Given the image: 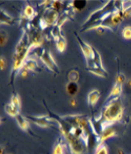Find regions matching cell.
<instances>
[{"mask_svg":"<svg viewBox=\"0 0 131 154\" xmlns=\"http://www.w3.org/2000/svg\"><path fill=\"white\" fill-rule=\"evenodd\" d=\"M86 70L88 72H90L92 74L96 75V76H99V77H102V78H107L108 77V72L104 68H98V67H91V68H86Z\"/></svg>","mask_w":131,"mask_h":154,"instance_id":"obj_16","label":"cell"},{"mask_svg":"<svg viewBox=\"0 0 131 154\" xmlns=\"http://www.w3.org/2000/svg\"><path fill=\"white\" fill-rule=\"evenodd\" d=\"M70 104H72V106H76V100L74 97H73V98L70 99Z\"/></svg>","mask_w":131,"mask_h":154,"instance_id":"obj_32","label":"cell"},{"mask_svg":"<svg viewBox=\"0 0 131 154\" xmlns=\"http://www.w3.org/2000/svg\"><path fill=\"white\" fill-rule=\"evenodd\" d=\"M53 154H64V143L62 140V137H59V140L54 145Z\"/></svg>","mask_w":131,"mask_h":154,"instance_id":"obj_22","label":"cell"},{"mask_svg":"<svg viewBox=\"0 0 131 154\" xmlns=\"http://www.w3.org/2000/svg\"><path fill=\"white\" fill-rule=\"evenodd\" d=\"M100 98V91L98 89H93L88 94V104L89 106H94V105L98 102Z\"/></svg>","mask_w":131,"mask_h":154,"instance_id":"obj_13","label":"cell"},{"mask_svg":"<svg viewBox=\"0 0 131 154\" xmlns=\"http://www.w3.org/2000/svg\"><path fill=\"white\" fill-rule=\"evenodd\" d=\"M23 69L27 70V71H32V72L40 71V69H38L37 62L33 58H28L27 60H25V63H24Z\"/></svg>","mask_w":131,"mask_h":154,"instance_id":"obj_11","label":"cell"},{"mask_svg":"<svg viewBox=\"0 0 131 154\" xmlns=\"http://www.w3.org/2000/svg\"><path fill=\"white\" fill-rule=\"evenodd\" d=\"M121 88H122V84H121V82H115V85H114L113 89H112V91L110 92V94H109L108 98H107V102L112 100L113 98H115V97H118L121 95Z\"/></svg>","mask_w":131,"mask_h":154,"instance_id":"obj_12","label":"cell"},{"mask_svg":"<svg viewBox=\"0 0 131 154\" xmlns=\"http://www.w3.org/2000/svg\"><path fill=\"white\" fill-rule=\"evenodd\" d=\"M95 154H108V148L104 143H99L96 147Z\"/></svg>","mask_w":131,"mask_h":154,"instance_id":"obj_25","label":"cell"},{"mask_svg":"<svg viewBox=\"0 0 131 154\" xmlns=\"http://www.w3.org/2000/svg\"><path fill=\"white\" fill-rule=\"evenodd\" d=\"M1 24H5V25H13L15 23V20L13 17L9 16L8 14L4 11H1Z\"/></svg>","mask_w":131,"mask_h":154,"instance_id":"obj_20","label":"cell"},{"mask_svg":"<svg viewBox=\"0 0 131 154\" xmlns=\"http://www.w3.org/2000/svg\"><path fill=\"white\" fill-rule=\"evenodd\" d=\"M51 8L54 9L55 11H57V12L59 13V11L61 10V8H62V2L61 1H54V2H52Z\"/></svg>","mask_w":131,"mask_h":154,"instance_id":"obj_28","label":"cell"},{"mask_svg":"<svg viewBox=\"0 0 131 154\" xmlns=\"http://www.w3.org/2000/svg\"><path fill=\"white\" fill-rule=\"evenodd\" d=\"M11 104H13L14 106H16L17 108L20 109L21 102H20V98H19L17 93H14V95L12 96V99H11Z\"/></svg>","mask_w":131,"mask_h":154,"instance_id":"obj_27","label":"cell"},{"mask_svg":"<svg viewBox=\"0 0 131 154\" xmlns=\"http://www.w3.org/2000/svg\"><path fill=\"white\" fill-rule=\"evenodd\" d=\"M131 17V6L123 10V18L124 19H129Z\"/></svg>","mask_w":131,"mask_h":154,"instance_id":"obj_30","label":"cell"},{"mask_svg":"<svg viewBox=\"0 0 131 154\" xmlns=\"http://www.w3.org/2000/svg\"><path fill=\"white\" fill-rule=\"evenodd\" d=\"M79 80V72L76 68L72 69L68 74V81L69 82H77Z\"/></svg>","mask_w":131,"mask_h":154,"instance_id":"obj_19","label":"cell"},{"mask_svg":"<svg viewBox=\"0 0 131 154\" xmlns=\"http://www.w3.org/2000/svg\"><path fill=\"white\" fill-rule=\"evenodd\" d=\"M0 61H1V70L3 71L5 68H6V60L5 58L1 56V59H0Z\"/></svg>","mask_w":131,"mask_h":154,"instance_id":"obj_31","label":"cell"},{"mask_svg":"<svg viewBox=\"0 0 131 154\" xmlns=\"http://www.w3.org/2000/svg\"><path fill=\"white\" fill-rule=\"evenodd\" d=\"M27 118L29 121H32L37 126L42 128H50L53 126V122H55L49 116H28Z\"/></svg>","mask_w":131,"mask_h":154,"instance_id":"obj_8","label":"cell"},{"mask_svg":"<svg viewBox=\"0 0 131 154\" xmlns=\"http://www.w3.org/2000/svg\"><path fill=\"white\" fill-rule=\"evenodd\" d=\"M39 58L41 59V61L43 62L44 65H45L52 73H54V74L60 73V70L58 68L57 64L55 62V60L53 59V56H52V54L48 50H45V49L41 50L39 53Z\"/></svg>","mask_w":131,"mask_h":154,"instance_id":"obj_6","label":"cell"},{"mask_svg":"<svg viewBox=\"0 0 131 154\" xmlns=\"http://www.w3.org/2000/svg\"><path fill=\"white\" fill-rule=\"evenodd\" d=\"M122 36L125 39H131V27L130 26H126L122 29Z\"/></svg>","mask_w":131,"mask_h":154,"instance_id":"obj_26","label":"cell"},{"mask_svg":"<svg viewBox=\"0 0 131 154\" xmlns=\"http://www.w3.org/2000/svg\"><path fill=\"white\" fill-rule=\"evenodd\" d=\"M24 14H25V18H28V20H32V19L34 18V16H35V11L31 5L28 4L27 6H25V8Z\"/></svg>","mask_w":131,"mask_h":154,"instance_id":"obj_24","label":"cell"},{"mask_svg":"<svg viewBox=\"0 0 131 154\" xmlns=\"http://www.w3.org/2000/svg\"><path fill=\"white\" fill-rule=\"evenodd\" d=\"M31 49V40H29L28 32H27V29H25L20 41L17 44L13 56V69H12V75H11V82H12V85L15 80L16 74L21 69H23L24 63L28 59V54Z\"/></svg>","mask_w":131,"mask_h":154,"instance_id":"obj_3","label":"cell"},{"mask_svg":"<svg viewBox=\"0 0 131 154\" xmlns=\"http://www.w3.org/2000/svg\"><path fill=\"white\" fill-rule=\"evenodd\" d=\"M123 19H124L123 18V11H115L114 13L107 15L102 21H100L99 23L94 24L89 29L103 28V29H110L112 31L115 32L118 29L119 25L122 23Z\"/></svg>","mask_w":131,"mask_h":154,"instance_id":"obj_5","label":"cell"},{"mask_svg":"<svg viewBox=\"0 0 131 154\" xmlns=\"http://www.w3.org/2000/svg\"><path fill=\"white\" fill-rule=\"evenodd\" d=\"M86 3L87 2L85 0H74V1H72L70 6L72 7L73 11H81L86 6Z\"/></svg>","mask_w":131,"mask_h":154,"instance_id":"obj_18","label":"cell"},{"mask_svg":"<svg viewBox=\"0 0 131 154\" xmlns=\"http://www.w3.org/2000/svg\"><path fill=\"white\" fill-rule=\"evenodd\" d=\"M56 43H57V48L60 52H63L65 50L66 45H67V40L63 35H61L57 39H56Z\"/></svg>","mask_w":131,"mask_h":154,"instance_id":"obj_23","label":"cell"},{"mask_svg":"<svg viewBox=\"0 0 131 154\" xmlns=\"http://www.w3.org/2000/svg\"><path fill=\"white\" fill-rule=\"evenodd\" d=\"M76 39L78 41V44L82 50V53H83L85 60H86V64H87V67L88 68H91V67H95L94 65V62H93V47L88 45L87 43L84 42L82 40L79 35H76Z\"/></svg>","mask_w":131,"mask_h":154,"instance_id":"obj_7","label":"cell"},{"mask_svg":"<svg viewBox=\"0 0 131 154\" xmlns=\"http://www.w3.org/2000/svg\"><path fill=\"white\" fill-rule=\"evenodd\" d=\"M123 115V105L121 97H115L108 101L104 107L101 116L98 118H93L92 123L95 129L103 131L104 128L112 126L114 123L121 121Z\"/></svg>","mask_w":131,"mask_h":154,"instance_id":"obj_2","label":"cell"},{"mask_svg":"<svg viewBox=\"0 0 131 154\" xmlns=\"http://www.w3.org/2000/svg\"><path fill=\"white\" fill-rule=\"evenodd\" d=\"M5 112L7 114H8L9 116H12V117L16 118L17 116L20 114V109L17 108L16 106H14L13 104H6L5 105Z\"/></svg>","mask_w":131,"mask_h":154,"instance_id":"obj_17","label":"cell"},{"mask_svg":"<svg viewBox=\"0 0 131 154\" xmlns=\"http://www.w3.org/2000/svg\"><path fill=\"white\" fill-rule=\"evenodd\" d=\"M93 62H94L95 67L103 69V64H102V59H101L100 53L97 51L95 48H93Z\"/></svg>","mask_w":131,"mask_h":154,"instance_id":"obj_21","label":"cell"},{"mask_svg":"<svg viewBox=\"0 0 131 154\" xmlns=\"http://www.w3.org/2000/svg\"><path fill=\"white\" fill-rule=\"evenodd\" d=\"M59 19V13L57 11H55L54 9L49 8L44 11L43 16L41 18V20H43L45 23L47 24V26H53L55 25V23L57 24V21Z\"/></svg>","mask_w":131,"mask_h":154,"instance_id":"obj_9","label":"cell"},{"mask_svg":"<svg viewBox=\"0 0 131 154\" xmlns=\"http://www.w3.org/2000/svg\"><path fill=\"white\" fill-rule=\"evenodd\" d=\"M115 136V130L112 126H108L106 128H104L102 134H101V136L99 137V142L100 143H104L107 140Z\"/></svg>","mask_w":131,"mask_h":154,"instance_id":"obj_10","label":"cell"},{"mask_svg":"<svg viewBox=\"0 0 131 154\" xmlns=\"http://www.w3.org/2000/svg\"><path fill=\"white\" fill-rule=\"evenodd\" d=\"M47 110L49 112L48 116H49L52 120H54L55 122L58 123L60 131L62 133L63 137H65V140H66V142L68 143L70 152L72 154H87L89 150L87 142L84 140H81V138L74 136L72 133V131H70V124H69L63 117H61V116H58L54 113H52L49 109H48V107H47Z\"/></svg>","mask_w":131,"mask_h":154,"instance_id":"obj_1","label":"cell"},{"mask_svg":"<svg viewBox=\"0 0 131 154\" xmlns=\"http://www.w3.org/2000/svg\"><path fill=\"white\" fill-rule=\"evenodd\" d=\"M7 39H8V35L5 31H1V46L5 45L7 42Z\"/></svg>","mask_w":131,"mask_h":154,"instance_id":"obj_29","label":"cell"},{"mask_svg":"<svg viewBox=\"0 0 131 154\" xmlns=\"http://www.w3.org/2000/svg\"><path fill=\"white\" fill-rule=\"evenodd\" d=\"M115 11H118V9H117V7H115V1H108L103 7H101L100 9L96 10L90 14V16L85 21V23L82 25L81 32L88 31L94 24L99 23V22L102 21L107 15L114 13Z\"/></svg>","mask_w":131,"mask_h":154,"instance_id":"obj_4","label":"cell"},{"mask_svg":"<svg viewBox=\"0 0 131 154\" xmlns=\"http://www.w3.org/2000/svg\"><path fill=\"white\" fill-rule=\"evenodd\" d=\"M16 121L18 123V126L21 128L23 131H28L29 129V124H28V120L27 117H24L21 114H19L16 118Z\"/></svg>","mask_w":131,"mask_h":154,"instance_id":"obj_14","label":"cell"},{"mask_svg":"<svg viewBox=\"0 0 131 154\" xmlns=\"http://www.w3.org/2000/svg\"><path fill=\"white\" fill-rule=\"evenodd\" d=\"M66 89H67V92H68L70 95L76 96L77 94L78 91H79V85H78L77 82H68V85L66 86Z\"/></svg>","mask_w":131,"mask_h":154,"instance_id":"obj_15","label":"cell"}]
</instances>
